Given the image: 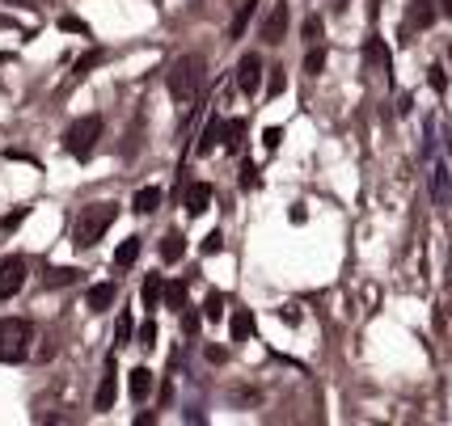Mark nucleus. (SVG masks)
<instances>
[{
	"label": "nucleus",
	"mask_w": 452,
	"mask_h": 426,
	"mask_svg": "<svg viewBox=\"0 0 452 426\" xmlns=\"http://www.w3.org/2000/svg\"><path fill=\"white\" fill-rule=\"evenodd\" d=\"M114 220H118V203H89V207H80L76 228H72V245L76 249H93Z\"/></svg>",
	"instance_id": "obj_1"
},
{
	"label": "nucleus",
	"mask_w": 452,
	"mask_h": 426,
	"mask_svg": "<svg viewBox=\"0 0 452 426\" xmlns=\"http://www.w3.org/2000/svg\"><path fill=\"white\" fill-rule=\"evenodd\" d=\"M203 76H207V63H203V55H182L173 68H169V93H173V101L182 106V110H190V101L199 97V84H203Z\"/></svg>",
	"instance_id": "obj_2"
},
{
	"label": "nucleus",
	"mask_w": 452,
	"mask_h": 426,
	"mask_svg": "<svg viewBox=\"0 0 452 426\" xmlns=\"http://www.w3.org/2000/svg\"><path fill=\"white\" fill-rule=\"evenodd\" d=\"M30 342H34V325L25 317L0 321V363H21L30 355Z\"/></svg>",
	"instance_id": "obj_3"
},
{
	"label": "nucleus",
	"mask_w": 452,
	"mask_h": 426,
	"mask_svg": "<svg viewBox=\"0 0 452 426\" xmlns=\"http://www.w3.org/2000/svg\"><path fill=\"white\" fill-rule=\"evenodd\" d=\"M97 139H102V118H97V114H85V118H76V123L63 131V152L76 156V161H89L93 148H97Z\"/></svg>",
	"instance_id": "obj_4"
},
{
	"label": "nucleus",
	"mask_w": 452,
	"mask_h": 426,
	"mask_svg": "<svg viewBox=\"0 0 452 426\" xmlns=\"http://www.w3.org/2000/svg\"><path fill=\"white\" fill-rule=\"evenodd\" d=\"M288 25H292V8L279 0V4H271V13L262 17V30H258V34H262L267 46H279V42L288 38Z\"/></svg>",
	"instance_id": "obj_5"
},
{
	"label": "nucleus",
	"mask_w": 452,
	"mask_h": 426,
	"mask_svg": "<svg viewBox=\"0 0 452 426\" xmlns=\"http://www.w3.org/2000/svg\"><path fill=\"white\" fill-rule=\"evenodd\" d=\"M25 275H30V262L25 258H4L0 262V300H13L21 287H25Z\"/></svg>",
	"instance_id": "obj_6"
},
{
	"label": "nucleus",
	"mask_w": 452,
	"mask_h": 426,
	"mask_svg": "<svg viewBox=\"0 0 452 426\" xmlns=\"http://www.w3.org/2000/svg\"><path fill=\"white\" fill-rule=\"evenodd\" d=\"M258 84H262V55L250 51V55H241V63H237V89H241V93H258Z\"/></svg>",
	"instance_id": "obj_7"
},
{
	"label": "nucleus",
	"mask_w": 452,
	"mask_h": 426,
	"mask_svg": "<svg viewBox=\"0 0 452 426\" xmlns=\"http://www.w3.org/2000/svg\"><path fill=\"white\" fill-rule=\"evenodd\" d=\"M114 397H118V376H114V359H106V376H102V384H97L93 410H97V414H110V410H114Z\"/></svg>",
	"instance_id": "obj_8"
},
{
	"label": "nucleus",
	"mask_w": 452,
	"mask_h": 426,
	"mask_svg": "<svg viewBox=\"0 0 452 426\" xmlns=\"http://www.w3.org/2000/svg\"><path fill=\"white\" fill-rule=\"evenodd\" d=\"M228 334H233V342H250V334H254V313H250V308H241V304H233Z\"/></svg>",
	"instance_id": "obj_9"
},
{
	"label": "nucleus",
	"mask_w": 452,
	"mask_h": 426,
	"mask_svg": "<svg viewBox=\"0 0 452 426\" xmlns=\"http://www.w3.org/2000/svg\"><path fill=\"white\" fill-rule=\"evenodd\" d=\"M114 283H97V287H89V296H85V308L89 313H106L110 304H114Z\"/></svg>",
	"instance_id": "obj_10"
},
{
	"label": "nucleus",
	"mask_w": 452,
	"mask_h": 426,
	"mask_svg": "<svg viewBox=\"0 0 452 426\" xmlns=\"http://www.w3.org/2000/svg\"><path fill=\"white\" fill-rule=\"evenodd\" d=\"M432 21H436V4H432V0H410L406 25H410V30H427Z\"/></svg>",
	"instance_id": "obj_11"
},
{
	"label": "nucleus",
	"mask_w": 452,
	"mask_h": 426,
	"mask_svg": "<svg viewBox=\"0 0 452 426\" xmlns=\"http://www.w3.org/2000/svg\"><path fill=\"white\" fill-rule=\"evenodd\" d=\"M207 207H212V186H207V182H195V186L186 190V211H190V215H203Z\"/></svg>",
	"instance_id": "obj_12"
},
{
	"label": "nucleus",
	"mask_w": 452,
	"mask_h": 426,
	"mask_svg": "<svg viewBox=\"0 0 452 426\" xmlns=\"http://www.w3.org/2000/svg\"><path fill=\"white\" fill-rule=\"evenodd\" d=\"M448 194H452L448 169H444V165H432V199H436L440 207H448Z\"/></svg>",
	"instance_id": "obj_13"
},
{
	"label": "nucleus",
	"mask_w": 452,
	"mask_h": 426,
	"mask_svg": "<svg viewBox=\"0 0 452 426\" xmlns=\"http://www.w3.org/2000/svg\"><path fill=\"white\" fill-rule=\"evenodd\" d=\"M131 207H135L140 215H152V211L161 207V186H144V190H135V199H131Z\"/></svg>",
	"instance_id": "obj_14"
},
{
	"label": "nucleus",
	"mask_w": 452,
	"mask_h": 426,
	"mask_svg": "<svg viewBox=\"0 0 452 426\" xmlns=\"http://www.w3.org/2000/svg\"><path fill=\"white\" fill-rule=\"evenodd\" d=\"M157 253H161V262H178V258L186 253V237H182V232H169V237L157 245Z\"/></svg>",
	"instance_id": "obj_15"
},
{
	"label": "nucleus",
	"mask_w": 452,
	"mask_h": 426,
	"mask_svg": "<svg viewBox=\"0 0 452 426\" xmlns=\"http://www.w3.org/2000/svg\"><path fill=\"white\" fill-rule=\"evenodd\" d=\"M161 296H165V279H161V275H148V279H144V287H140L144 308H157V304H161Z\"/></svg>",
	"instance_id": "obj_16"
},
{
	"label": "nucleus",
	"mask_w": 452,
	"mask_h": 426,
	"mask_svg": "<svg viewBox=\"0 0 452 426\" xmlns=\"http://www.w3.org/2000/svg\"><path fill=\"white\" fill-rule=\"evenodd\" d=\"M127 393H131L135 401H144V397L152 393V372H148V368H135L131 380H127Z\"/></svg>",
	"instance_id": "obj_17"
},
{
	"label": "nucleus",
	"mask_w": 452,
	"mask_h": 426,
	"mask_svg": "<svg viewBox=\"0 0 452 426\" xmlns=\"http://www.w3.org/2000/svg\"><path fill=\"white\" fill-rule=\"evenodd\" d=\"M42 279H47V287H72V283H80V270L76 266H55Z\"/></svg>",
	"instance_id": "obj_18"
},
{
	"label": "nucleus",
	"mask_w": 452,
	"mask_h": 426,
	"mask_svg": "<svg viewBox=\"0 0 452 426\" xmlns=\"http://www.w3.org/2000/svg\"><path fill=\"white\" fill-rule=\"evenodd\" d=\"M241 135H245V123H241V118H233V123H224L220 144H224L228 152H241Z\"/></svg>",
	"instance_id": "obj_19"
},
{
	"label": "nucleus",
	"mask_w": 452,
	"mask_h": 426,
	"mask_svg": "<svg viewBox=\"0 0 452 426\" xmlns=\"http://www.w3.org/2000/svg\"><path fill=\"white\" fill-rule=\"evenodd\" d=\"M135 258H140V237H127V241L114 249V266H118V270H127Z\"/></svg>",
	"instance_id": "obj_20"
},
{
	"label": "nucleus",
	"mask_w": 452,
	"mask_h": 426,
	"mask_svg": "<svg viewBox=\"0 0 452 426\" xmlns=\"http://www.w3.org/2000/svg\"><path fill=\"white\" fill-rule=\"evenodd\" d=\"M165 308H173V313H182V308H186V279L165 283Z\"/></svg>",
	"instance_id": "obj_21"
},
{
	"label": "nucleus",
	"mask_w": 452,
	"mask_h": 426,
	"mask_svg": "<svg viewBox=\"0 0 452 426\" xmlns=\"http://www.w3.org/2000/svg\"><path fill=\"white\" fill-rule=\"evenodd\" d=\"M254 4H258V0H245V4L237 8V17H233V25H228V38H241V34H245V25H250V17H254Z\"/></svg>",
	"instance_id": "obj_22"
},
{
	"label": "nucleus",
	"mask_w": 452,
	"mask_h": 426,
	"mask_svg": "<svg viewBox=\"0 0 452 426\" xmlns=\"http://www.w3.org/2000/svg\"><path fill=\"white\" fill-rule=\"evenodd\" d=\"M220 131H224V123H220V118H212V123L203 127V139H199V156H203V152H212V148L220 144Z\"/></svg>",
	"instance_id": "obj_23"
},
{
	"label": "nucleus",
	"mask_w": 452,
	"mask_h": 426,
	"mask_svg": "<svg viewBox=\"0 0 452 426\" xmlns=\"http://www.w3.org/2000/svg\"><path fill=\"white\" fill-rule=\"evenodd\" d=\"M203 317H207V321H220V317H224V296H220V292H212V296H207Z\"/></svg>",
	"instance_id": "obj_24"
},
{
	"label": "nucleus",
	"mask_w": 452,
	"mask_h": 426,
	"mask_svg": "<svg viewBox=\"0 0 452 426\" xmlns=\"http://www.w3.org/2000/svg\"><path fill=\"white\" fill-rule=\"evenodd\" d=\"M322 68H326V46H313V51H309V59H305V72H309V76H317Z\"/></svg>",
	"instance_id": "obj_25"
},
{
	"label": "nucleus",
	"mask_w": 452,
	"mask_h": 426,
	"mask_svg": "<svg viewBox=\"0 0 452 426\" xmlns=\"http://www.w3.org/2000/svg\"><path fill=\"white\" fill-rule=\"evenodd\" d=\"M59 30H68V34H89V25H85L80 17H72V13H63V17H59Z\"/></svg>",
	"instance_id": "obj_26"
},
{
	"label": "nucleus",
	"mask_w": 452,
	"mask_h": 426,
	"mask_svg": "<svg viewBox=\"0 0 452 426\" xmlns=\"http://www.w3.org/2000/svg\"><path fill=\"white\" fill-rule=\"evenodd\" d=\"M97 63H102V51H85V55L76 59V76H85V72H89V68H97Z\"/></svg>",
	"instance_id": "obj_27"
},
{
	"label": "nucleus",
	"mask_w": 452,
	"mask_h": 426,
	"mask_svg": "<svg viewBox=\"0 0 452 426\" xmlns=\"http://www.w3.org/2000/svg\"><path fill=\"white\" fill-rule=\"evenodd\" d=\"M427 84H432L436 93H444V89H448V76H444V68H427Z\"/></svg>",
	"instance_id": "obj_28"
},
{
	"label": "nucleus",
	"mask_w": 452,
	"mask_h": 426,
	"mask_svg": "<svg viewBox=\"0 0 452 426\" xmlns=\"http://www.w3.org/2000/svg\"><path fill=\"white\" fill-rule=\"evenodd\" d=\"M279 144H283V131H279V127H267V131H262V148H267V152H275Z\"/></svg>",
	"instance_id": "obj_29"
},
{
	"label": "nucleus",
	"mask_w": 452,
	"mask_h": 426,
	"mask_svg": "<svg viewBox=\"0 0 452 426\" xmlns=\"http://www.w3.org/2000/svg\"><path fill=\"white\" fill-rule=\"evenodd\" d=\"M140 346H144V351H152V346H157V325H152V321H144V325H140Z\"/></svg>",
	"instance_id": "obj_30"
},
{
	"label": "nucleus",
	"mask_w": 452,
	"mask_h": 426,
	"mask_svg": "<svg viewBox=\"0 0 452 426\" xmlns=\"http://www.w3.org/2000/svg\"><path fill=\"white\" fill-rule=\"evenodd\" d=\"M114 338H118V346H127V342H131V317H127V313L118 317V330H114Z\"/></svg>",
	"instance_id": "obj_31"
},
{
	"label": "nucleus",
	"mask_w": 452,
	"mask_h": 426,
	"mask_svg": "<svg viewBox=\"0 0 452 426\" xmlns=\"http://www.w3.org/2000/svg\"><path fill=\"white\" fill-rule=\"evenodd\" d=\"M25 215H30V207H17L13 215H4V224H0V228H4V232H13V228H17V224L25 220Z\"/></svg>",
	"instance_id": "obj_32"
},
{
	"label": "nucleus",
	"mask_w": 452,
	"mask_h": 426,
	"mask_svg": "<svg viewBox=\"0 0 452 426\" xmlns=\"http://www.w3.org/2000/svg\"><path fill=\"white\" fill-rule=\"evenodd\" d=\"M182 334H186V338H190V334H199V313H190V308L182 313Z\"/></svg>",
	"instance_id": "obj_33"
},
{
	"label": "nucleus",
	"mask_w": 452,
	"mask_h": 426,
	"mask_svg": "<svg viewBox=\"0 0 452 426\" xmlns=\"http://www.w3.org/2000/svg\"><path fill=\"white\" fill-rule=\"evenodd\" d=\"M305 38H309V42L322 38V17H309V21H305Z\"/></svg>",
	"instance_id": "obj_34"
},
{
	"label": "nucleus",
	"mask_w": 452,
	"mask_h": 426,
	"mask_svg": "<svg viewBox=\"0 0 452 426\" xmlns=\"http://www.w3.org/2000/svg\"><path fill=\"white\" fill-rule=\"evenodd\" d=\"M220 249H224V237H220V232H212V237L203 241V253H220Z\"/></svg>",
	"instance_id": "obj_35"
},
{
	"label": "nucleus",
	"mask_w": 452,
	"mask_h": 426,
	"mask_svg": "<svg viewBox=\"0 0 452 426\" xmlns=\"http://www.w3.org/2000/svg\"><path fill=\"white\" fill-rule=\"evenodd\" d=\"M283 84H288V76H283V68H275V76H271V93H283Z\"/></svg>",
	"instance_id": "obj_36"
},
{
	"label": "nucleus",
	"mask_w": 452,
	"mask_h": 426,
	"mask_svg": "<svg viewBox=\"0 0 452 426\" xmlns=\"http://www.w3.org/2000/svg\"><path fill=\"white\" fill-rule=\"evenodd\" d=\"M241 182L254 190V186H258V169H254V165H245V169H241Z\"/></svg>",
	"instance_id": "obj_37"
},
{
	"label": "nucleus",
	"mask_w": 452,
	"mask_h": 426,
	"mask_svg": "<svg viewBox=\"0 0 452 426\" xmlns=\"http://www.w3.org/2000/svg\"><path fill=\"white\" fill-rule=\"evenodd\" d=\"M207 359H212V363H224V359H228V351H224V346H207Z\"/></svg>",
	"instance_id": "obj_38"
},
{
	"label": "nucleus",
	"mask_w": 452,
	"mask_h": 426,
	"mask_svg": "<svg viewBox=\"0 0 452 426\" xmlns=\"http://www.w3.org/2000/svg\"><path fill=\"white\" fill-rule=\"evenodd\" d=\"M440 8H444V17H452V0H440Z\"/></svg>",
	"instance_id": "obj_39"
},
{
	"label": "nucleus",
	"mask_w": 452,
	"mask_h": 426,
	"mask_svg": "<svg viewBox=\"0 0 452 426\" xmlns=\"http://www.w3.org/2000/svg\"><path fill=\"white\" fill-rule=\"evenodd\" d=\"M8 59H13V55H4V51H0V63H8Z\"/></svg>",
	"instance_id": "obj_40"
}]
</instances>
